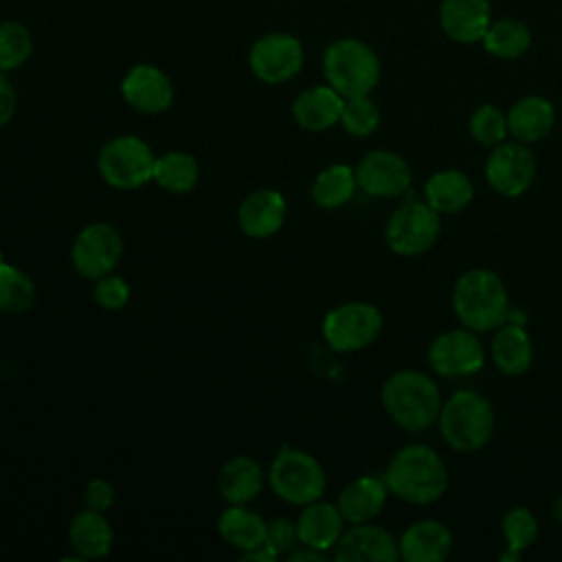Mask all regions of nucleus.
<instances>
[{"mask_svg": "<svg viewBox=\"0 0 562 562\" xmlns=\"http://www.w3.org/2000/svg\"><path fill=\"white\" fill-rule=\"evenodd\" d=\"M481 44L496 59H518L531 46V31L522 20L501 18L487 26Z\"/></svg>", "mask_w": 562, "mask_h": 562, "instance_id": "30", "label": "nucleus"}, {"mask_svg": "<svg viewBox=\"0 0 562 562\" xmlns=\"http://www.w3.org/2000/svg\"><path fill=\"white\" fill-rule=\"evenodd\" d=\"M239 558L241 560H252V562H272L277 555L266 547H255V549H248V551H239Z\"/></svg>", "mask_w": 562, "mask_h": 562, "instance_id": "42", "label": "nucleus"}, {"mask_svg": "<svg viewBox=\"0 0 562 562\" xmlns=\"http://www.w3.org/2000/svg\"><path fill=\"white\" fill-rule=\"evenodd\" d=\"M452 310L463 327L487 334L507 321L509 292L496 272L472 268L454 281Z\"/></svg>", "mask_w": 562, "mask_h": 562, "instance_id": "3", "label": "nucleus"}, {"mask_svg": "<svg viewBox=\"0 0 562 562\" xmlns=\"http://www.w3.org/2000/svg\"><path fill=\"white\" fill-rule=\"evenodd\" d=\"M268 483L281 501L303 507L323 496L327 476L316 457L305 450L283 446L268 468Z\"/></svg>", "mask_w": 562, "mask_h": 562, "instance_id": "6", "label": "nucleus"}, {"mask_svg": "<svg viewBox=\"0 0 562 562\" xmlns=\"http://www.w3.org/2000/svg\"><path fill=\"white\" fill-rule=\"evenodd\" d=\"M274 555H288L299 542L296 522L290 518H274L266 527V542H263Z\"/></svg>", "mask_w": 562, "mask_h": 562, "instance_id": "38", "label": "nucleus"}, {"mask_svg": "<svg viewBox=\"0 0 562 562\" xmlns=\"http://www.w3.org/2000/svg\"><path fill=\"white\" fill-rule=\"evenodd\" d=\"M536 178V158L520 140H503L492 147L485 162L487 184L503 198H520Z\"/></svg>", "mask_w": 562, "mask_h": 562, "instance_id": "13", "label": "nucleus"}, {"mask_svg": "<svg viewBox=\"0 0 562 562\" xmlns=\"http://www.w3.org/2000/svg\"><path fill=\"white\" fill-rule=\"evenodd\" d=\"M358 189L371 198H400L413 184V171L406 158L391 149L367 151L356 165Z\"/></svg>", "mask_w": 562, "mask_h": 562, "instance_id": "14", "label": "nucleus"}, {"mask_svg": "<svg viewBox=\"0 0 562 562\" xmlns=\"http://www.w3.org/2000/svg\"><path fill=\"white\" fill-rule=\"evenodd\" d=\"M130 294H132V292H130L127 281H125L123 277L114 274V272H110V274L97 279V281H94V288H92L94 301H97L103 310H112V312L125 307L127 301H130Z\"/></svg>", "mask_w": 562, "mask_h": 562, "instance_id": "37", "label": "nucleus"}, {"mask_svg": "<svg viewBox=\"0 0 562 562\" xmlns=\"http://www.w3.org/2000/svg\"><path fill=\"white\" fill-rule=\"evenodd\" d=\"M261 487L263 472L252 457L237 454L222 463L217 474V490L228 505H248L261 494Z\"/></svg>", "mask_w": 562, "mask_h": 562, "instance_id": "26", "label": "nucleus"}, {"mask_svg": "<svg viewBox=\"0 0 562 562\" xmlns=\"http://www.w3.org/2000/svg\"><path fill=\"white\" fill-rule=\"evenodd\" d=\"M551 514H553V518L562 525V492L553 498V505H551Z\"/></svg>", "mask_w": 562, "mask_h": 562, "instance_id": "43", "label": "nucleus"}, {"mask_svg": "<svg viewBox=\"0 0 562 562\" xmlns=\"http://www.w3.org/2000/svg\"><path fill=\"white\" fill-rule=\"evenodd\" d=\"M428 364L441 378H468L483 369L485 351L476 331L468 327L448 329L432 338L428 347Z\"/></svg>", "mask_w": 562, "mask_h": 562, "instance_id": "12", "label": "nucleus"}, {"mask_svg": "<svg viewBox=\"0 0 562 562\" xmlns=\"http://www.w3.org/2000/svg\"><path fill=\"white\" fill-rule=\"evenodd\" d=\"M151 180L167 193L182 195L195 189L200 180V165L195 156L187 151H167L162 156H156Z\"/></svg>", "mask_w": 562, "mask_h": 562, "instance_id": "31", "label": "nucleus"}, {"mask_svg": "<svg viewBox=\"0 0 562 562\" xmlns=\"http://www.w3.org/2000/svg\"><path fill=\"white\" fill-rule=\"evenodd\" d=\"M156 156L151 147L132 134L114 136L99 149L97 171L105 184L130 191L147 184L154 178Z\"/></svg>", "mask_w": 562, "mask_h": 562, "instance_id": "7", "label": "nucleus"}, {"mask_svg": "<svg viewBox=\"0 0 562 562\" xmlns=\"http://www.w3.org/2000/svg\"><path fill=\"white\" fill-rule=\"evenodd\" d=\"M441 235V215L422 200H408L397 206L386 224V246L400 257H417L428 252Z\"/></svg>", "mask_w": 562, "mask_h": 562, "instance_id": "8", "label": "nucleus"}, {"mask_svg": "<svg viewBox=\"0 0 562 562\" xmlns=\"http://www.w3.org/2000/svg\"><path fill=\"white\" fill-rule=\"evenodd\" d=\"M380 72L382 66L375 50L358 37L334 40L323 53L325 81L345 99L371 94Z\"/></svg>", "mask_w": 562, "mask_h": 562, "instance_id": "5", "label": "nucleus"}, {"mask_svg": "<svg viewBox=\"0 0 562 562\" xmlns=\"http://www.w3.org/2000/svg\"><path fill=\"white\" fill-rule=\"evenodd\" d=\"M68 542L79 560H99L112 551L114 531L103 512L81 509L68 525Z\"/></svg>", "mask_w": 562, "mask_h": 562, "instance_id": "24", "label": "nucleus"}, {"mask_svg": "<svg viewBox=\"0 0 562 562\" xmlns=\"http://www.w3.org/2000/svg\"><path fill=\"white\" fill-rule=\"evenodd\" d=\"M474 198V184L461 169L435 171L424 182V202L439 215H452L463 211Z\"/></svg>", "mask_w": 562, "mask_h": 562, "instance_id": "27", "label": "nucleus"}, {"mask_svg": "<svg viewBox=\"0 0 562 562\" xmlns=\"http://www.w3.org/2000/svg\"><path fill=\"white\" fill-rule=\"evenodd\" d=\"M123 101L140 114H160L173 103V83L154 64H136L121 79Z\"/></svg>", "mask_w": 562, "mask_h": 562, "instance_id": "15", "label": "nucleus"}, {"mask_svg": "<svg viewBox=\"0 0 562 562\" xmlns=\"http://www.w3.org/2000/svg\"><path fill=\"white\" fill-rule=\"evenodd\" d=\"M15 108H18V94L11 86V81L7 79V72L0 70V127L11 123Z\"/></svg>", "mask_w": 562, "mask_h": 562, "instance_id": "40", "label": "nucleus"}, {"mask_svg": "<svg viewBox=\"0 0 562 562\" xmlns=\"http://www.w3.org/2000/svg\"><path fill=\"white\" fill-rule=\"evenodd\" d=\"M397 549L406 562H441L452 551V533L441 520L424 518L404 529Z\"/></svg>", "mask_w": 562, "mask_h": 562, "instance_id": "19", "label": "nucleus"}, {"mask_svg": "<svg viewBox=\"0 0 562 562\" xmlns=\"http://www.w3.org/2000/svg\"><path fill=\"white\" fill-rule=\"evenodd\" d=\"M268 522L246 505H228L217 518V533L237 551H248L266 542Z\"/></svg>", "mask_w": 562, "mask_h": 562, "instance_id": "28", "label": "nucleus"}, {"mask_svg": "<svg viewBox=\"0 0 562 562\" xmlns=\"http://www.w3.org/2000/svg\"><path fill=\"white\" fill-rule=\"evenodd\" d=\"M340 125L351 136H358V138L371 136L380 127V108H378V103L369 94L345 99L342 114H340Z\"/></svg>", "mask_w": 562, "mask_h": 562, "instance_id": "36", "label": "nucleus"}, {"mask_svg": "<svg viewBox=\"0 0 562 562\" xmlns=\"http://www.w3.org/2000/svg\"><path fill=\"white\" fill-rule=\"evenodd\" d=\"M492 362L494 367L509 378L525 375L533 364V345L522 325L516 323H503L494 329L492 342Z\"/></svg>", "mask_w": 562, "mask_h": 562, "instance_id": "22", "label": "nucleus"}, {"mask_svg": "<svg viewBox=\"0 0 562 562\" xmlns=\"http://www.w3.org/2000/svg\"><path fill=\"white\" fill-rule=\"evenodd\" d=\"M441 439L457 452H476L492 441L494 408L485 395L472 389L454 391L437 417Z\"/></svg>", "mask_w": 562, "mask_h": 562, "instance_id": "4", "label": "nucleus"}, {"mask_svg": "<svg viewBox=\"0 0 562 562\" xmlns=\"http://www.w3.org/2000/svg\"><path fill=\"white\" fill-rule=\"evenodd\" d=\"M389 494L391 492H389L384 479L367 474V476H358V479L349 481L340 490L336 507L342 514L345 522H349V525L371 522L384 509Z\"/></svg>", "mask_w": 562, "mask_h": 562, "instance_id": "21", "label": "nucleus"}, {"mask_svg": "<svg viewBox=\"0 0 562 562\" xmlns=\"http://www.w3.org/2000/svg\"><path fill=\"white\" fill-rule=\"evenodd\" d=\"M123 255V237L108 222H92L79 231L70 248V261L79 277L97 281L114 272Z\"/></svg>", "mask_w": 562, "mask_h": 562, "instance_id": "11", "label": "nucleus"}, {"mask_svg": "<svg viewBox=\"0 0 562 562\" xmlns=\"http://www.w3.org/2000/svg\"><path fill=\"white\" fill-rule=\"evenodd\" d=\"M296 531H299L301 544H307L327 553L340 540L345 531V518L336 505L318 498L314 503L303 505L296 518Z\"/></svg>", "mask_w": 562, "mask_h": 562, "instance_id": "23", "label": "nucleus"}, {"mask_svg": "<svg viewBox=\"0 0 562 562\" xmlns=\"http://www.w3.org/2000/svg\"><path fill=\"white\" fill-rule=\"evenodd\" d=\"M288 562H305V560H312V562H323L327 558L325 551H318L314 547H307V544H296L288 555Z\"/></svg>", "mask_w": 562, "mask_h": 562, "instance_id": "41", "label": "nucleus"}, {"mask_svg": "<svg viewBox=\"0 0 562 562\" xmlns=\"http://www.w3.org/2000/svg\"><path fill=\"white\" fill-rule=\"evenodd\" d=\"M386 487L393 496L411 505H430L448 487V470L437 450L426 443L402 446L384 472Z\"/></svg>", "mask_w": 562, "mask_h": 562, "instance_id": "1", "label": "nucleus"}, {"mask_svg": "<svg viewBox=\"0 0 562 562\" xmlns=\"http://www.w3.org/2000/svg\"><path fill=\"white\" fill-rule=\"evenodd\" d=\"M338 562H397V540L380 525L360 522L342 531L334 547Z\"/></svg>", "mask_w": 562, "mask_h": 562, "instance_id": "16", "label": "nucleus"}, {"mask_svg": "<svg viewBox=\"0 0 562 562\" xmlns=\"http://www.w3.org/2000/svg\"><path fill=\"white\" fill-rule=\"evenodd\" d=\"M468 130L476 143L492 149V147L501 145L503 140H507V134H509L507 114L501 112L492 103H483L470 114Z\"/></svg>", "mask_w": 562, "mask_h": 562, "instance_id": "35", "label": "nucleus"}, {"mask_svg": "<svg viewBox=\"0 0 562 562\" xmlns=\"http://www.w3.org/2000/svg\"><path fill=\"white\" fill-rule=\"evenodd\" d=\"M288 204L277 189H257L248 193L237 209V226L246 237L268 239L277 235L285 222Z\"/></svg>", "mask_w": 562, "mask_h": 562, "instance_id": "17", "label": "nucleus"}, {"mask_svg": "<svg viewBox=\"0 0 562 562\" xmlns=\"http://www.w3.org/2000/svg\"><path fill=\"white\" fill-rule=\"evenodd\" d=\"M555 123V110L549 99L540 94H527L518 99L507 112V130L514 140L525 145L542 140Z\"/></svg>", "mask_w": 562, "mask_h": 562, "instance_id": "25", "label": "nucleus"}, {"mask_svg": "<svg viewBox=\"0 0 562 562\" xmlns=\"http://www.w3.org/2000/svg\"><path fill=\"white\" fill-rule=\"evenodd\" d=\"M356 171L349 165H329L316 173L310 187V195L318 209L336 211L356 195Z\"/></svg>", "mask_w": 562, "mask_h": 562, "instance_id": "29", "label": "nucleus"}, {"mask_svg": "<svg viewBox=\"0 0 562 562\" xmlns=\"http://www.w3.org/2000/svg\"><path fill=\"white\" fill-rule=\"evenodd\" d=\"M2 261H4V259H2V248H0V263H2Z\"/></svg>", "mask_w": 562, "mask_h": 562, "instance_id": "44", "label": "nucleus"}, {"mask_svg": "<svg viewBox=\"0 0 562 562\" xmlns=\"http://www.w3.org/2000/svg\"><path fill=\"white\" fill-rule=\"evenodd\" d=\"M83 507L88 509H94V512H108L112 505H114V498H116V490L114 485L108 481V479H90L83 487Z\"/></svg>", "mask_w": 562, "mask_h": 562, "instance_id": "39", "label": "nucleus"}, {"mask_svg": "<svg viewBox=\"0 0 562 562\" xmlns=\"http://www.w3.org/2000/svg\"><path fill=\"white\" fill-rule=\"evenodd\" d=\"M490 24V0H441L439 4V26L457 44L481 42Z\"/></svg>", "mask_w": 562, "mask_h": 562, "instance_id": "18", "label": "nucleus"}, {"mask_svg": "<svg viewBox=\"0 0 562 562\" xmlns=\"http://www.w3.org/2000/svg\"><path fill=\"white\" fill-rule=\"evenodd\" d=\"M305 61V50L299 37L290 33H266L248 50L250 72L270 86L294 79Z\"/></svg>", "mask_w": 562, "mask_h": 562, "instance_id": "10", "label": "nucleus"}, {"mask_svg": "<svg viewBox=\"0 0 562 562\" xmlns=\"http://www.w3.org/2000/svg\"><path fill=\"white\" fill-rule=\"evenodd\" d=\"M323 338L338 353H353L369 347L382 331V314L367 301H347L323 318Z\"/></svg>", "mask_w": 562, "mask_h": 562, "instance_id": "9", "label": "nucleus"}, {"mask_svg": "<svg viewBox=\"0 0 562 562\" xmlns=\"http://www.w3.org/2000/svg\"><path fill=\"white\" fill-rule=\"evenodd\" d=\"M345 97L338 94L329 83L312 86L299 92L292 101V119L307 132H325L340 123Z\"/></svg>", "mask_w": 562, "mask_h": 562, "instance_id": "20", "label": "nucleus"}, {"mask_svg": "<svg viewBox=\"0 0 562 562\" xmlns=\"http://www.w3.org/2000/svg\"><path fill=\"white\" fill-rule=\"evenodd\" d=\"M33 53L31 31L15 20L0 22V70L11 72L29 61Z\"/></svg>", "mask_w": 562, "mask_h": 562, "instance_id": "33", "label": "nucleus"}, {"mask_svg": "<svg viewBox=\"0 0 562 562\" xmlns=\"http://www.w3.org/2000/svg\"><path fill=\"white\" fill-rule=\"evenodd\" d=\"M37 296L33 279L13 263H0V310L7 314H22L33 307Z\"/></svg>", "mask_w": 562, "mask_h": 562, "instance_id": "32", "label": "nucleus"}, {"mask_svg": "<svg viewBox=\"0 0 562 562\" xmlns=\"http://www.w3.org/2000/svg\"><path fill=\"white\" fill-rule=\"evenodd\" d=\"M501 531H503V538H505V547L509 551L522 553L538 538V518L527 507H520V505L512 507L503 514Z\"/></svg>", "mask_w": 562, "mask_h": 562, "instance_id": "34", "label": "nucleus"}, {"mask_svg": "<svg viewBox=\"0 0 562 562\" xmlns=\"http://www.w3.org/2000/svg\"><path fill=\"white\" fill-rule=\"evenodd\" d=\"M380 400L391 422L406 432H422L437 424L443 404L437 382L417 369L391 373L382 384Z\"/></svg>", "mask_w": 562, "mask_h": 562, "instance_id": "2", "label": "nucleus"}]
</instances>
